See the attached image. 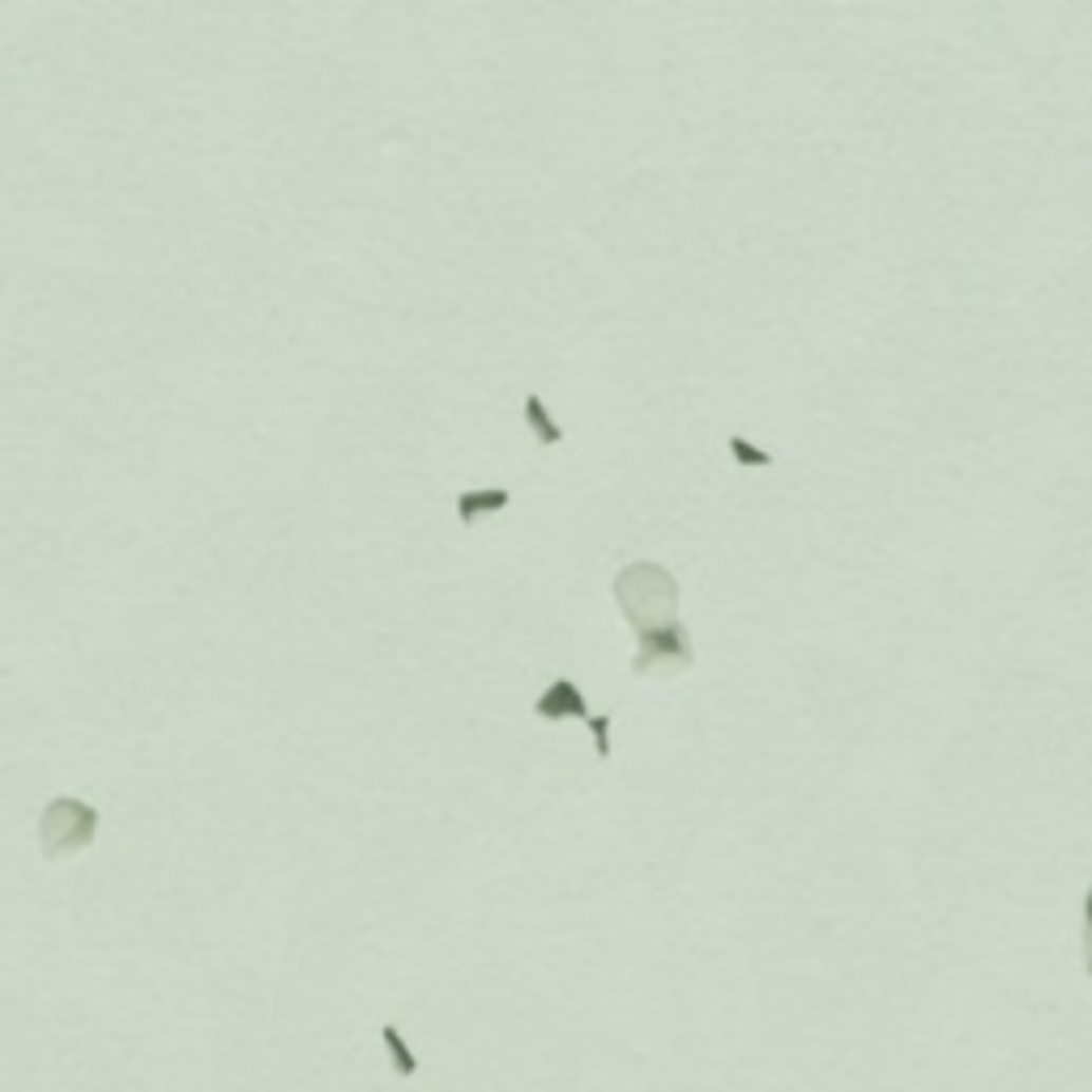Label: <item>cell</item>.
<instances>
[{"mask_svg": "<svg viewBox=\"0 0 1092 1092\" xmlns=\"http://www.w3.org/2000/svg\"><path fill=\"white\" fill-rule=\"evenodd\" d=\"M615 602L640 636L632 675H653L658 666H692V640L679 623V585L662 564H627L615 577Z\"/></svg>", "mask_w": 1092, "mask_h": 1092, "instance_id": "6da1fadb", "label": "cell"}, {"mask_svg": "<svg viewBox=\"0 0 1092 1092\" xmlns=\"http://www.w3.org/2000/svg\"><path fill=\"white\" fill-rule=\"evenodd\" d=\"M98 832V811L86 807L73 794H60L43 807V824H39V845L48 858H69L77 849H86Z\"/></svg>", "mask_w": 1092, "mask_h": 1092, "instance_id": "7a4b0ae2", "label": "cell"}, {"mask_svg": "<svg viewBox=\"0 0 1092 1092\" xmlns=\"http://www.w3.org/2000/svg\"><path fill=\"white\" fill-rule=\"evenodd\" d=\"M542 713H546V717H551V721H560L564 713H577V717H585V721L594 726V734H598V755H610L606 721L589 713V704H585V696L577 692V683H568V679H556L551 688H546V696H542Z\"/></svg>", "mask_w": 1092, "mask_h": 1092, "instance_id": "3957f363", "label": "cell"}, {"mask_svg": "<svg viewBox=\"0 0 1092 1092\" xmlns=\"http://www.w3.org/2000/svg\"><path fill=\"white\" fill-rule=\"evenodd\" d=\"M504 504H508V495H504V491H478V495L457 500L462 521H478V516H487V512H495V508H504Z\"/></svg>", "mask_w": 1092, "mask_h": 1092, "instance_id": "277c9868", "label": "cell"}, {"mask_svg": "<svg viewBox=\"0 0 1092 1092\" xmlns=\"http://www.w3.org/2000/svg\"><path fill=\"white\" fill-rule=\"evenodd\" d=\"M384 1041H389V1054H397V1062H401V1071H406V1075H410V1071H414V1058H410V1054H406V1046H401V1037H397V1033H393V1029H384Z\"/></svg>", "mask_w": 1092, "mask_h": 1092, "instance_id": "5b68a950", "label": "cell"}, {"mask_svg": "<svg viewBox=\"0 0 1092 1092\" xmlns=\"http://www.w3.org/2000/svg\"><path fill=\"white\" fill-rule=\"evenodd\" d=\"M1084 964L1092 973V892H1088V939H1084Z\"/></svg>", "mask_w": 1092, "mask_h": 1092, "instance_id": "8992f818", "label": "cell"}]
</instances>
